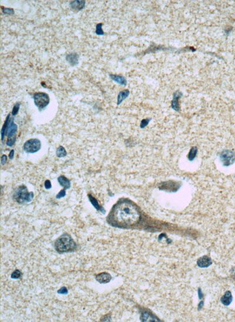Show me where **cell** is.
Wrapping results in <instances>:
<instances>
[{
	"label": "cell",
	"instance_id": "1",
	"mask_svg": "<svg viewBox=\"0 0 235 322\" xmlns=\"http://www.w3.org/2000/svg\"><path fill=\"white\" fill-rule=\"evenodd\" d=\"M139 208L132 201L121 199L112 207L107 222L112 227L127 229L136 225L141 219Z\"/></svg>",
	"mask_w": 235,
	"mask_h": 322
},
{
	"label": "cell",
	"instance_id": "2",
	"mask_svg": "<svg viewBox=\"0 0 235 322\" xmlns=\"http://www.w3.org/2000/svg\"><path fill=\"white\" fill-rule=\"evenodd\" d=\"M55 248L59 253H70L77 249V244L70 234L65 233L56 240Z\"/></svg>",
	"mask_w": 235,
	"mask_h": 322
},
{
	"label": "cell",
	"instance_id": "3",
	"mask_svg": "<svg viewBox=\"0 0 235 322\" xmlns=\"http://www.w3.org/2000/svg\"><path fill=\"white\" fill-rule=\"evenodd\" d=\"M13 197L18 203L24 204L31 201L34 199V194L32 192H28L25 186L21 185L16 189Z\"/></svg>",
	"mask_w": 235,
	"mask_h": 322
},
{
	"label": "cell",
	"instance_id": "4",
	"mask_svg": "<svg viewBox=\"0 0 235 322\" xmlns=\"http://www.w3.org/2000/svg\"><path fill=\"white\" fill-rule=\"evenodd\" d=\"M18 130V126L14 122L13 118L10 119L8 124V128L5 132V136H7L8 139L6 142L7 145L12 146L14 145L16 141V135Z\"/></svg>",
	"mask_w": 235,
	"mask_h": 322
},
{
	"label": "cell",
	"instance_id": "5",
	"mask_svg": "<svg viewBox=\"0 0 235 322\" xmlns=\"http://www.w3.org/2000/svg\"><path fill=\"white\" fill-rule=\"evenodd\" d=\"M34 101L35 106L39 108L42 110L49 104L50 99L48 94L43 92L35 93L34 94Z\"/></svg>",
	"mask_w": 235,
	"mask_h": 322
},
{
	"label": "cell",
	"instance_id": "6",
	"mask_svg": "<svg viewBox=\"0 0 235 322\" xmlns=\"http://www.w3.org/2000/svg\"><path fill=\"white\" fill-rule=\"evenodd\" d=\"M41 148V142L37 138H32L27 141L24 144V150L27 153H35Z\"/></svg>",
	"mask_w": 235,
	"mask_h": 322
},
{
	"label": "cell",
	"instance_id": "7",
	"mask_svg": "<svg viewBox=\"0 0 235 322\" xmlns=\"http://www.w3.org/2000/svg\"><path fill=\"white\" fill-rule=\"evenodd\" d=\"M221 159L225 166L232 164L235 161V153L230 151H226L221 154Z\"/></svg>",
	"mask_w": 235,
	"mask_h": 322
},
{
	"label": "cell",
	"instance_id": "8",
	"mask_svg": "<svg viewBox=\"0 0 235 322\" xmlns=\"http://www.w3.org/2000/svg\"><path fill=\"white\" fill-rule=\"evenodd\" d=\"M95 279L100 284H107L110 281L112 276L109 273L102 272L96 275Z\"/></svg>",
	"mask_w": 235,
	"mask_h": 322
},
{
	"label": "cell",
	"instance_id": "9",
	"mask_svg": "<svg viewBox=\"0 0 235 322\" xmlns=\"http://www.w3.org/2000/svg\"><path fill=\"white\" fill-rule=\"evenodd\" d=\"M211 259L208 256H204L200 258L197 261V265L200 268H207L212 264Z\"/></svg>",
	"mask_w": 235,
	"mask_h": 322
},
{
	"label": "cell",
	"instance_id": "10",
	"mask_svg": "<svg viewBox=\"0 0 235 322\" xmlns=\"http://www.w3.org/2000/svg\"><path fill=\"white\" fill-rule=\"evenodd\" d=\"M66 60L70 63V66H74L78 64L79 55L75 53L68 54L66 56Z\"/></svg>",
	"mask_w": 235,
	"mask_h": 322
},
{
	"label": "cell",
	"instance_id": "11",
	"mask_svg": "<svg viewBox=\"0 0 235 322\" xmlns=\"http://www.w3.org/2000/svg\"><path fill=\"white\" fill-rule=\"evenodd\" d=\"M88 198H89V201H91V203L92 205H93V206H94V207H95L98 211L101 212L102 213H103V214L105 213V209L103 208V207L101 206L99 204L98 200L94 198V196H92V194H88Z\"/></svg>",
	"mask_w": 235,
	"mask_h": 322
},
{
	"label": "cell",
	"instance_id": "12",
	"mask_svg": "<svg viewBox=\"0 0 235 322\" xmlns=\"http://www.w3.org/2000/svg\"><path fill=\"white\" fill-rule=\"evenodd\" d=\"M58 181L61 186H62L63 189L67 190L70 187V180L65 176L61 175L58 177Z\"/></svg>",
	"mask_w": 235,
	"mask_h": 322
},
{
	"label": "cell",
	"instance_id": "13",
	"mask_svg": "<svg viewBox=\"0 0 235 322\" xmlns=\"http://www.w3.org/2000/svg\"><path fill=\"white\" fill-rule=\"evenodd\" d=\"M70 5L71 8H73L75 10H81L85 7V1H79V0H76L70 2Z\"/></svg>",
	"mask_w": 235,
	"mask_h": 322
},
{
	"label": "cell",
	"instance_id": "14",
	"mask_svg": "<svg viewBox=\"0 0 235 322\" xmlns=\"http://www.w3.org/2000/svg\"><path fill=\"white\" fill-rule=\"evenodd\" d=\"M110 76L112 80H113L114 82H115L116 83H117L119 85L126 86L127 84V81L125 78L124 76H119L117 75H112V74L110 75Z\"/></svg>",
	"mask_w": 235,
	"mask_h": 322
},
{
	"label": "cell",
	"instance_id": "15",
	"mask_svg": "<svg viewBox=\"0 0 235 322\" xmlns=\"http://www.w3.org/2000/svg\"><path fill=\"white\" fill-rule=\"evenodd\" d=\"M232 299L233 298H232V295L231 292L230 291H227L221 298V302L224 305L229 306L231 303Z\"/></svg>",
	"mask_w": 235,
	"mask_h": 322
},
{
	"label": "cell",
	"instance_id": "16",
	"mask_svg": "<svg viewBox=\"0 0 235 322\" xmlns=\"http://www.w3.org/2000/svg\"><path fill=\"white\" fill-rule=\"evenodd\" d=\"M182 96V93L179 92H176L175 93L173 96V99L172 101V107L175 110H179V103H178V99L180 98Z\"/></svg>",
	"mask_w": 235,
	"mask_h": 322
},
{
	"label": "cell",
	"instance_id": "17",
	"mask_svg": "<svg viewBox=\"0 0 235 322\" xmlns=\"http://www.w3.org/2000/svg\"><path fill=\"white\" fill-rule=\"evenodd\" d=\"M129 91L128 90H124L123 91L120 92L118 94L117 98V105H119L121 104V103L126 99L128 96L129 95Z\"/></svg>",
	"mask_w": 235,
	"mask_h": 322
},
{
	"label": "cell",
	"instance_id": "18",
	"mask_svg": "<svg viewBox=\"0 0 235 322\" xmlns=\"http://www.w3.org/2000/svg\"><path fill=\"white\" fill-rule=\"evenodd\" d=\"M10 115L9 114L8 116L6 118V120L4 122V124L2 126V128L1 129V140L3 141L4 139L5 138V132H6V131L7 129L8 128V124L9 123V121H10Z\"/></svg>",
	"mask_w": 235,
	"mask_h": 322
},
{
	"label": "cell",
	"instance_id": "19",
	"mask_svg": "<svg viewBox=\"0 0 235 322\" xmlns=\"http://www.w3.org/2000/svg\"><path fill=\"white\" fill-rule=\"evenodd\" d=\"M56 156L58 158L65 157L67 155V151L64 147L63 146H60L59 147H58V148L56 149Z\"/></svg>",
	"mask_w": 235,
	"mask_h": 322
},
{
	"label": "cell",
	"instance_id": "20",
	"mask_svg": "<svg viewBox=\"0 0 235 322\" xmlns=\"http://www.w3.org/2000/svg\"><path fill=\"white\" fill-rule=\"evenodd\" d=\"M102 23H98L96 26V30H95V33L96 35H103L105 34V32H103V31L102 30Z\"/></svg>",
	"mask_w": 235,
	"mask_h": 322
},
{
	"label": "cell",
	"instance_id": "21",
	"mask_svg": "<svg viewBox=\"0 0 235 322\" xmlns=\"http://www.w3.org/2000/svg\"><path fill=\"white\" fill-rule=\"evenodd\" d=\"M1 9L3 13L9 16H13L14 14V11L13 8H5L4 7H1Z\"/></svg>",
	"mask_w": 235,
	"mask_h": 322
},
{
	"label": "cell",
	"instance_id": "22",
	"mask_svg": "<svg viewBox=\"0 0 235 322\" xmlns=\"http://www.w3.org/2000/svg\"><path fill=\"white\" fill-rule=\"evenodd\" d=\"M20 104H21L20 103H16L15 104V105L14 106L13 110H12V112H11L12 115H13V116H15L18 113L20 107Z\"/></svg>",
	"mask_w": 235,
	"mask_h": 322
},
{
	"label": "cell",
	"instance_id": "23",
	"mask_svg": "<svg viewBox=\"0 0 235 322\" xmlns=\"http://www.w3.org/2000/svg\"><path fill=\"white\" fill-rule=\"evenodd\" d=\"M21 276H22V273L21 272V271H19L18 269H16V271H14L12 273L11 277L13 279H18L21 278Z\"/></svg>",
	"mask_w": 235,
	"mask_h": 322
},
{
	"label": "cell",
	"instance_id": "24",
	"mask_svg": "<svg viewBox=\"0 0 235 322\" xmlns=\"http://www.w3.org/2000/svg\"><path fill=\"white\" fill-rule=\"evenodd\" d=\"M66 191V190L64 189H62L60 192H59V193L56 194V198L58 199H61V198H62L65 197V196L66 195V191Z\"/></svg>",
	"mask_w": 235,
	"mask_h": 322
},
{
	"label": "cell",
	"instance_id": "25",
	"mask_svg": "<svg viewBox=\"0 0 235 322\" xmlns=\"http://www.w3.org/2000/svg\"><path fill=\"white\" fill-rule=\"evenodd\" d=\"M58 293H60V294H63V295H65V294H67L68 293V289L66 287H62L61 288H60L58 291Z\"/></svg>",
	"mask_w": 235,
	"mask_h": 322
},
{
	"label": "cell",
	"instance_id": "26",
	"mask_svg": "<svg viewBox=\"0 0 235 322\" xmlns=\"http://www.w3.org/2000/svg\"><path fill=\"white\" fill-rule=\"evenodd\" d=\"M149 121H150V120H149V119H145V120H143L142 121V122H141V128H143L145 127L148 124Z\"/></svg>",
	"mask_w": 235,
	"mask_h": 322
},
{
	"label": "cell",
	"instance_id": "27",
	"mask_svg": "<svg viewBox=\"0 0 235 322\" xmlns=\"http://www.w3.org/2000/svg\"><path fill=\"white\" fill-rule=\"evenodd\" d=\"M44 186H45V187L46 189H50L52 187L51 183L49 180H45V182L44 183Z\"/></svg>",
	"mask_w": 235,
	"mask_h": 322
},
{
	"label": "cell",
	"instance_id": "28",
	"mask_svg": "<svg viewBox=\"0 0 235 322\" xmlns=\"http://www.w3.org/2000/svg\"><path fill=\"white\" fill-rule=\"evenodd\" d=\"M7 161V156L5 155H3L1 157V164L2 165H5Z\"/></svg>",
	"mask_w": 235,
	"mask_h": 322
},
{
	"label": "cell",
	"instance_id": "29",
	"mask_svg": "<svg viewBox=\"0 0 235 322\" xmlns=\"http://www.w3.org/2000/svg\"><path fill=\"white\" fill-rule=\"evenodd\" d=\"M14 150L12 149L11 151V152L9 153V158L10 159H13V158H14Z\"/></svg>",
	"mask_w": 235,
	"mask_h": 322
}]
</instances>
